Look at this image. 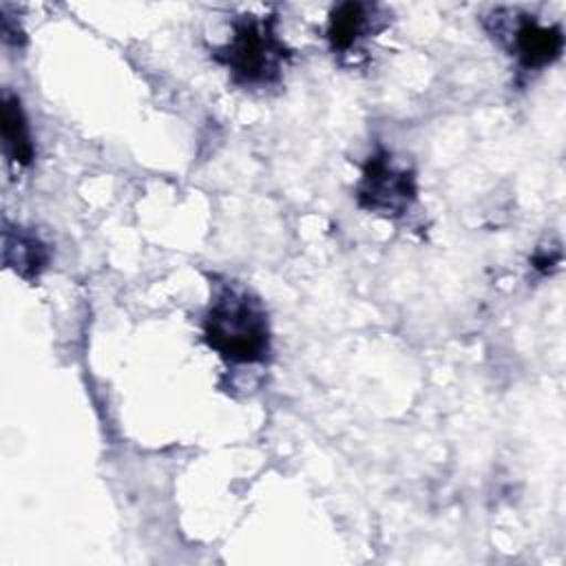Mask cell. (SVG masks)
<instances>
[{
    "mask_svg": "<svg viewBox=\"0 0 566 566\" xmlns=\"http://www.w3.org/2000/svg\"><path fill=\"white\" fill-rule=\"evenodd\" d=\"M208 345L228 363H261L270 354V323L263 303L243 285L214 290L203 321Z\"/></svg>",
    "mask_w": 566,
    "mask_h": 566,
    "instance_id": "cell-1",
    "label": "cell"
},
{
    "mask_svg": "<svg viewBox=\"0 0 566 566\" xmlns=\"http://www.w3.org/2000/svg\"><path fill=\"white\" fill-rule=\"evenodd\" d=\"M212 57L243 88H265L281 80L292 51L276 33V15L245 13L232 22L230 40Z\"/></svg>",
    "mask_w": 566,
    "mask_h": 566,
    "instance_id": "cell-2",
    "label": "cell"
},
{
    "mask_svg": "<svg viewBox=\"0 0 566 566\" xmlns=\"http://www.w3.org/2000/svg\"><path fill=\"white\" fill-rule=\"evenodd\" d=\"M416 197L418 181L411 166L398 161L385 148L367 157L356 186V201L363 210L396 219L413 206Z\"/></svg>",
    "mask_w": 566,
    "mask_h": 566,
    "instance_id": "cell-3",
    "label": "cell"
},
{
    "mask_svg": "<svg viewBox=\"0 0 566 566\" xmlns=\"http://www.w3.org/2000/svg\"><path fill=\"white\" fill-rule=\"evenodd\" d=\"M495 29L491 33L495 38H506L511 55L517 57L520 66L526 71L544 69L553 64L564 49V33L559 24L544 27L533 15H502L493 11Z\"/></svg>",
    "mask_w": 566,
    "mask_h": 566,
    "instance_id": "cell-4",
    "label": "cell"
},
{
    "mask_svg": "<svg viewBox=\"0 0 566 566\" xmlns=\"http://www.w3.org/2000/svg\"><path fill=\"white\" fill-rule=\"evenodd\" d=\"M380 9L367 2H343L332 9L327 24V42L334 53H349L371 33H376L380 22Z\"/></svg>",
    "mask_w": 566,
    "mask_h": 566,
    "instance_id": "cell-5",
    "label": "cell"
},
{
    "mask_svg": "<svg viewBox=\"0 0 566 566\" xmlns=\"http://www.w3.org/2000/svg\"><path fill=\"white\" fill-rule=\"evenodd\" d=\"M49 245L20 226L4 228V265L22 279H35L49 265Z\"/></svg>",
    "mask_w": 566,
    "mask_h": 566,
    "instance_id": "cell-6",
    "label": "cell"
},
{
    "mask_svg": "<svg viewBox=\"0 0 566 566\" xmlns=\"http://www.w3.org/2000/svg\"><path fill=\"white\" fill-rule=\"evenodd\" d=\"M0 130H2V148L9 161L18 166H29L33 161L35 148L31 142V130L22 111V104L15 95H2L0 108Z\"/></svg>",
    "mask_w": 566,
    "mask_h": 566,
    "instance_id": "cell-7",
    "label": "cell"
}]
</instances>
